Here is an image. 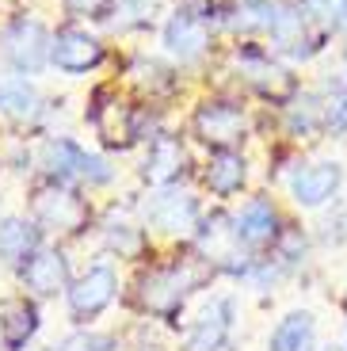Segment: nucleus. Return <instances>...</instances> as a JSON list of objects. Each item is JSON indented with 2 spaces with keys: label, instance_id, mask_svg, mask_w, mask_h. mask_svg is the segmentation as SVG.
Returning a JSON list of instances; mask_svg holds the SVG:
<instances>
[{
  "label": "nucleus",
  "instance_id": "obj_1",
  "mask_svg": "<svg viewBox=\"0 0 347 351\" xmlns=\"http://www.w3.org/2000/svg\"><path fill=\"white\" fill-rule=\"evenodd\" d=\"M214 279H217V267H214L210 256H176V260L156 263V267H149V271L138 275L134 298H138L141 313L176 325L183 306H187V298Z\"/></svg>",
  "mask_w": 347,
  "mask_h": 351
},
{
  "label": "nucleus",
  "instance_id": "obj_2",
  "mask_svg": "<svg viewBox=\"0 0 347 351\" xmlns=\"http://www.w3.org/2000/svg\"><path fill=\"white\" fill-rule=\"evenodd\" d=\"M38 168L50 184H69V187H107L115 180V168L104 153L84 149L80 141L65 138H46L38 145Z\"/></svg>",
  "mask_w": 347,
  "mask_h": 351
},
{
  "label": "nucleus",
  "instance_id": "obj_3",
  "mask_svg": "<svg viewBox=\"0 0 347 351\" xmlns=\"http://www.w3.org/2000/svg\"><path fill=\"white\" fill-rule=\"evenodd\" d=\"M84 119L92 123V130H96L99 145L104 149H134L138 141H153L160 130H153L149 126V111L145 107H130L122 104L115 92H107V88H99L96 96H92V104H88Z\"/></svg>",
  "mask_w": 347,
  "mask_h": 351
},
{
  "label": "nucleus",
  "instance_id": "obj_4",
  "mask_svg": "<svg viewBox=\"0 0 347 351\" xmlns=\"http://www.w3.org/2000/svg\"><path fill=\"white\" fill-rule=\"evenodd\" d=\"M31 218L43 233L53 237H80L92 226V202L69 184H50L46 180L35 195H31Z\"/></svg>",
  "mask_w": 347,
  "mask_h": 351
},
{
  "label": "nucleus",
  "instance_id": "obj_5",
  "mask_svg": "<svg viewBox=\"0 0 347 351\" xmlns=\"http://www.w3.org/2000/svg\"><path fill=\"white\" fill-rule=\"evenodd\" d=\"M50 43L53 35L38 19L16 16L0 31V62L12 69V77H38L50 65Z\"/></svg>",
  "mask_w": 347,
  "mask_h": 351
},
{
  "label": "nucleus",
  "instance_id": "obj_6",
  "mask_svg": "<svg viewBox=\"0 0 347 351\" xmlns=\"http://www.w3.org/2000/svg\"><path fill=\"white\" fill-rule=\"evenodd\" d=\"M115 298H119V267L107 263V260L92 263V267H88L84 275H77V279L69 282V290H65L69 321L80 328H92V321H99V317L115 306Z\"/></svg>",
  "mask_w": 347,
  "mask_h": 351
},
{
  "label": "nucleus",
  "instance_id": "obj_7",
  "mask_svg": "<svg viewBox=\"0 0 347 351\" xmlns=\"http://www.w3.org/2000/svg\"><path fill=\"white\" fill-rule=\"evenodd\" d=\"M202 214V202L183 187H160L141 202V226L156 237H195Z\"/></svg>",
  "mask_w": 347,
  "mask_h": 351
},
{
  "label": "nucleus",
  "instance_id": "obj_8",
  "mask_svg": "<svg viewBox=\"0 0 347 351\" xmlns=\"http://www.w3.org/2000/svg\"><path fill=\"white\" fill-rule=\"evenodd\" d=\"M210 38H214V23L199 4H183L160 27V46L172 62L180 65H199L210 53Z\"/></svg>",
  "mask_w": 347,
  "mask_h": 351
},
{
  "label": "nucleus",
  "instance_id": "obj_9",
  "mask_svg": "<svg viewBox=\"0 0 347 351\" xmlns=\"http://www.w3.org/2000/svg\"><path fill=\"white\" fill-rule=\"evenodd\" d=\"M233 65H237V73L244 77V84H248L252 92H260L263 99H271V104H287V99L298 92V80L290 77L287 65H278L275 58H271L263 46H256V43L237 46Z\"/></svg>",
  "mask_w": 347,
  "mask_h": 351
},
{
  "label": "nucleus",
  "instance_id": "obj_10",
  "mask_svg": "<svg viewBox=\"0 0 347 351\" xmlns=\"http://www.w3.org/2000/svg\"><path fill=\"white\" fill-rule=\"evenodd\" d=\"M191 134L206 145L210 153L237 149L248 134V119L237 99H202L191 114Z\"/></svg>",
  "mask_w": 347,
  "mask_h": 351
},
{
  "label": "nucleus",
  "instance_id": "obj_11",
  "mask_svg": "<svg viewBox=\"0 0 347 351\" xmlns=\"http://www.w3.org/2000/svg\"><path fill=\"white\" fill-rule=\"evenodd\" d=\"M283 214H278V206L271 199H248L241 206V210L233 214V245L241 248V252H263V248H275V241L283 237Z\"/></svg>",
  "mask_w": 347,
  "mask_h": 351
},
{
  "label": "nucleus",
  "instance_id": "obj_12",
  "mask_svg": "<svg viewBox=\"0 0 347 351\" xmlns=\"http://www.w3.org/2000/svg\"><path fill=\"white\" fill-rule=\"evenodd\" d=\"M237 328V298L233 294H217L199 309L187 336H183V351H226Z\"/></svg>",
  "mask_w": 347,
  "mask_h": 351
},
{
  "label": "nucleus",
  "instance_id": "obj_13",
  "mask_svg": "<svg viewBox=\"0 0 347 351\" xmlns=\"http://www.w3.org/2000/svg\"><path fill=\"white\" fill-rule=\"evenodd\" d=\"M107 58V46L104 38H96L92 31L84 27H61L53 31V43H50V65L65 77H84V73L99 69Z\"/></svg>",
  "mask_w": 347,
  "mask_h": 351
},
{
  "label": "nucleus",
  "instance_id": "obj_14",
  "mask_svg": "<svg viewBox=\"0 0 347 351\" xmlns=\"http://www.w3.org/2000/svg\"><path fill=\"white\" fill-rule=\"evenodd\" d=\"M69 282H73L69 256L61 252L58 245H43L23 263V271H19V287H23V294H31L35 302H50V298H58V294H65Z\"/></svg>",
  "mask_w": 347,
  "mask_h": 351
},
{
  "label": "nucleus",
  "instance_id": "obj_15",
  "mask_svg": "<svg viewBox=\"0 0 347 351\" xmlns=\"http://www.w3.org/2000/svg\"><path fill=\"white\" fill-rule=\"evenodd\" d=\"M290 199L302 210H317L324 202H332L344 187V165L339 160H313V165H298L287 180Z\"/></svg>",
  "mask_w": 347,
  "mask_h": 351
},
{
  "label": "nucleus",
  "instance_id": "obj_16",
  "mask_svg": "<svg viewBox=\"0 0 347 351\" xmlns=\"http://www.w3.org/2000/svg\"><path fill=\"white\" fill-rule=\"evenodd\" d=\"M187 168H191V157H187L183 138L160 130L153 141H149L138 176H141V184H149L153 191H160V187H180V180L187 176Z\"/></svg>",
  "mask_w": 347,
  "mask_h": 351
},
{
  "label": "nucleus",
  "instance_id": "obj_17",
  "mask_svg": "<svg viewBox=\"0 0 347 351\" xmlns=\"http://www.w3.org/2000/svg\"><path fill=\"white\" fill-rule=\"evenodd\" d=\"M43 328V313L31 294H12L0 302V351H27Z\"/></svg>",
  "mask_w": 347,
  "mask_h": 351
},
{
  "label": "nucleus",
  "instance_id": "obj_18",
  "mask_svg": "<svg viewBox=\"0 0 347 351\" xmlns=\"http://www.w3.org/2000/svg\"><path fill=\"white\" fill-rule=\"evenodd\" d=\"M46 245V233L35 226V218L23 214H4L0 218V267L8 271H23V263Z\"/></svg>",
  "mask_w": 347,
  "mask_h": 351
},
{
  "label": "nucleus",
  "instance_id": "obj_19",
  "mask_svg": "<svg viewBox=\"0 0 347 351\" xmlns=\"http://www.w3.org/2000/svg\"><path fill=\"white\" fill-rule=\"evenodd\" d=\"M202 184L210 187L214 199H233L248 187V160L241 149H217L210 153L206 168H202Z\"/></svg>",
  "mask_w": 347,
  "mask_h": 351
},
{
  "label": "nucleus",
  "instance_id": "obj_20",
  "mask_svg": "<svg viewBox=\"0 0 347 351\" xmlns=\"http://www.w3.org/2000/svg\"><path fill=\"white\" fill-rule=\"evenodd\" d=\"M43 92L35 88L31 77H4L0 80V114L16 126L38 123L43 119Z\"/></svg>",
  "mask_w": 347,
  "mask_h": 351
},
{
  "label": "nucleus",
  "instance_id": "obj_21",
  "mask_svg": "<svg viewBox=\"0 0 347 351\" xmlns=\"http://www.w3.org/2000/svg\"><path fill=\"white\" fill-rule=\"evenodd\" d=\"M317 343V317L309 309H290L267 336V351H313Z\"/></svg>",
  "mask_w": 347,
  "mask_h": 351
},
{
  "label": "nucleus",
  "instance_id": "obj_22",
  "mask_svg": "<svg viewBox=\"0 0 347 351\" xmlns=\"http://www.w3.org/2000/svg\"><path fill=\"white\" fill-rule=\"evenodd\" d=\"M104 248L119 260H145L149 252V229L134 221H107L104 226Z\"/></svg>",
  "mask_w": 347,
  "mask_h": 351
},
{
  "label": "nucleus",
  "instance_id": "obj_23",
  "mask_svg": "<svg viewBox=\"0 0 347 351\" xmlns=\"http://www.w3.org/2000/svg\"><path fill=\"white\" fill-rule=\"evenodd\" d=\"M287 130L294 138H313L324 130V96L317 92H302L294 104L287 107Z\"/></svg>",
  "mask_w": 347,
  "mask_h": 351
},
{
  "label": "nucleus",
  "instance_id": "obj_24",
  "mask_svg": "<svg viewBox=\"0 0 347 351\" xmlns=\"http://www.w3.org/2000/svg\"><path fill=\"white\" fill-rule=\"evenodd\" d=\"M275 19V0H237L226 16V27L241 35H267Z\"/></svg>",
  "mask_w": 347,
  "mask_h": 351
},
{
  "label": "nucleus",
  "instance_id": "obj_25",
  "mask_svg": "<svg viewBox=\"0 0 347 351\" xmlns=\"http://www.w3.org/2000/svg\"><path fill=\"white\" fill-rule=\"evenodd\" d=\"M130 80L141 88V92H149V96H168L176 88V73L168 69L165 62H156V58H145V53H138L130 62Z\"/></svg>",
  "mask_w": 347,
  "mask_h": 351
},
{
  "label": "nucleus",
  "instance_id": "obj_26",
  "mask_svg": "<svg viewBox=\"0 0 347 351\" xmlns=\"http://www.w3.org/2000/svg\"><path fill=\"white\" fill-rule=\"evenodd\" d=\"M153 12H156L153 0H115L107 23H111L119 35H130V31H145V27L153 23Z\"/></svg>",
  "mask_w": 347,
  "mask_h": 351
},
{
  "label": "nucleus",
  "instance_id": "obj_27",
  "mask_svg": "<svg viewBox=\"0 0 347 351\" xmlns=\"http://www.w3.org/2000/svg\"><path fill=\"white\" fill-rule=\"evenodd\" d=\"M302 16L309 19L313 31H339L344 27V16H347V0H298Z\"/></svg>",
  "mask_w": 347,
  "mask_h": 351
},
{
  "label": "nucleus",
  "instance_id": "obj_28",
  "mask_svg": "<svg viewBox=\"0 0 347 351\" xmlns=\"http://www.w3.org/2000/svg\"><path fill=\"white\" fill-rule=\"evenodd\" d=\"M46 351H119V340L99 328H77V332L61 336L58 343H50Z\"/></svg>",
  "mask_w": 347,
  "mask_h": 351
},
{
  "label": "nucleus",
  "instance_id": "obj_29",
  "mask_svg": "<svg viewBox=\"0 0 347 351\" xmlns=\"http://www.w3.org/2000/svg\"><path fill=\"white\" fill-rule=\"evenodd\" d=\"M305 248H309V241H305L302 229H283V237L275 241V248H271V256H275V263L283 267V271H290V267H298V263L305 260Z\"/></svg>",
  "mask_w": 347,
  "mask_h": 351
},
{
  "label": "nucleus",
  "instance_id": "obj_30",
  "mask_svg": "<svg viewBox=\"0 0 347 351\" xmlns=\"http://www.w3.org/2000/svg\"><path fill=\"white\" fill-rule=\"evenodd\" d=\"M61 8L77 19H111L115 0H61Z\"/></svg>",
  "mask_w": 347,
  "mask_h": 351
},
{
  "label": "nucleus",
  "instance_id": "obj_31",
  "mask_svg": "<svg viewBox=\"0 0 347 351\" xmlns=\"http://www.w3.org/2000/svg\"><path fill=\"white\" fill-rule=\"evenodd\" d=\"M313 351H344L339 343H321V348H313Z\"/></svg>",
  "mask_w": 347,
  "mask_h": 351
}]
</instances>
